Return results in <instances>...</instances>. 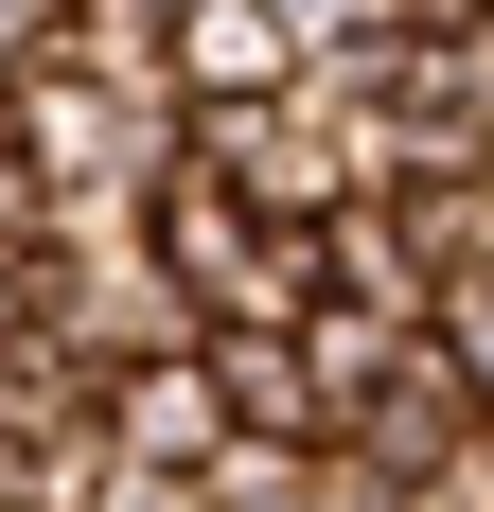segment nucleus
Returning a JSON list of instances; mask_svg holds the SVG:
<instances>
[{
	"label": "nucleus",
	"mask_w": 494,
	"mask_h": 512,
	"mask_svg": "<svg viewBox=\"0 0 494 512\" xmlns=\"http://www.w3.org/2000/svg\"><path fill=\"white\" fill-rule=\"evenodd\" d=\"M318 53H300V0H177V53H159V89H177V124H212V106H283Z\"/></svg>",
	"instance_id": "f257e3e1"
},
{
	"label": "nucleus",
	"mask_w": 494,
	"mask_h": 512,
	"mask_svg": "<svg viewBox=\"0 0 494 512\" xmlns=\"http://www.w3.org/2000/svg\"><path fill=\"white\" fill-rule=\"evenodd\" d=\"M459 442H477V389H459V371L424 354V336H406V371H389V389H371V407L336 424V460H371L389 495H424V477H442Z\"/></svg>",
	"instance_id": "f03ea898"
},
{
	"label": "nucleus",
	"mask_w": 494,
	"mask_h": 512,
	"mask_svg": "<svg viewBox=\"0 0 494 512\" xmlns=\"http://www.w3.org/2000/svg\"><path fill=\"white\" fill-rule=\"evenodd\" d=\"M195 371H212V407H230V442H318V389H300L283 336H195Z\"/></svg>",
	"instance_id": "7ed1b4c3"
},
{
	"label": "nucleus",
	"mask_w": 494,
	"mask_h": 512,
	"mask_svg": "<svg viewBox=\"0 0 494 512\" xmlns=\"http://www.w3.org/2000/svg\"><path fill=\"white\" fill-rule=\"evenodd\" d=\"M424 354H442L459 389H477V424H494V265H477V283H442V301H424Z\"/></svg>",
	"instance_id": "20e7f679"
}]
</instances>
